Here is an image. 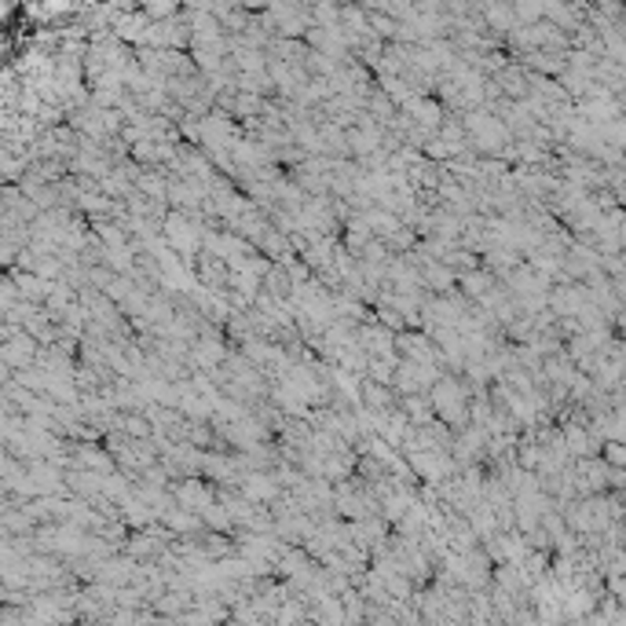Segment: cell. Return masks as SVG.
I'll list each match as a JSON object with an SVG mask.
<instances>
[{"label": "cell", "instance_id": "obj_1", "mask_svg": "<svg viewBox=\"0 0 626 626\" xmlns=\"http://www.w3.org/2000/svg\"><path fill=\"white\" fill-rule=\"evenodd\" d=\"M432 411L443 418V425L462 429L469 421V384L459 378H440L432 389Z\"/></svg>", "mask_w": 626, "mask_h": 626}]
</instances>
